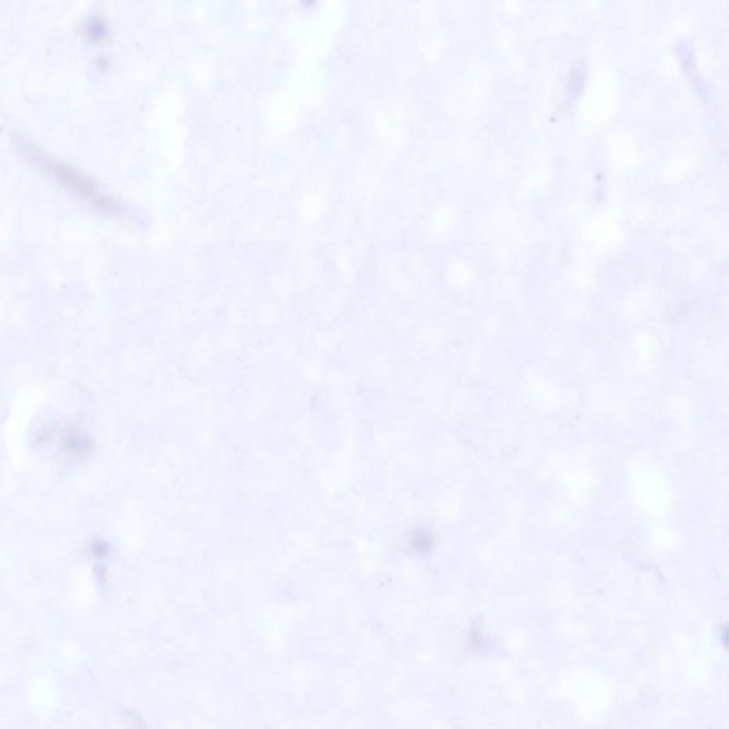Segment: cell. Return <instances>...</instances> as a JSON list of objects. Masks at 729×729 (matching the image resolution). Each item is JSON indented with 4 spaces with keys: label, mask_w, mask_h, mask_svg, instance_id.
<instances>
[{
    "label": "cell",
    "mask_w": 729,
    "mask_h": 729,
    "mask_svg": "<svg viewBox=\"0 0 729 729\" xmlns=\"http://www.w3.org/2000/svg\"><path fill=\"white\" fill-rule=\"evenodd\" d=\"M16 144H18L19 150L22 151L23 156L30 163L35 164L56 184L73 194L77 200L89 204L93 210L100 211V213L110 214L113 217L119 214V208L114 204L112 198L104 196L99 187L93 183L92 178L85 176L82 171L75 169L70 164L63 163L56 157L50 156L45 150L40 149L38 144L26 139V137L19 136L16 139Z\"/></svg>",
    "instance_id": "obj_1"
},
{
    "label": "cell",
    "mask_w": 729,
    "mask_h": 729,
    "mask_svg": "<svg viewBox=\"0 0 729 729\" xmlns=\"http://www.w3.org/2000/svg\"><path fill=\"white\" fill-rule=\"evenodd\" d=\"M83 33H85V38L89 40V43L99 45V43H103L107 38V25L103 19L90 18L85 23Z\"/></svg>",
    "instance_id": "obj_2"
}]
</instances>
